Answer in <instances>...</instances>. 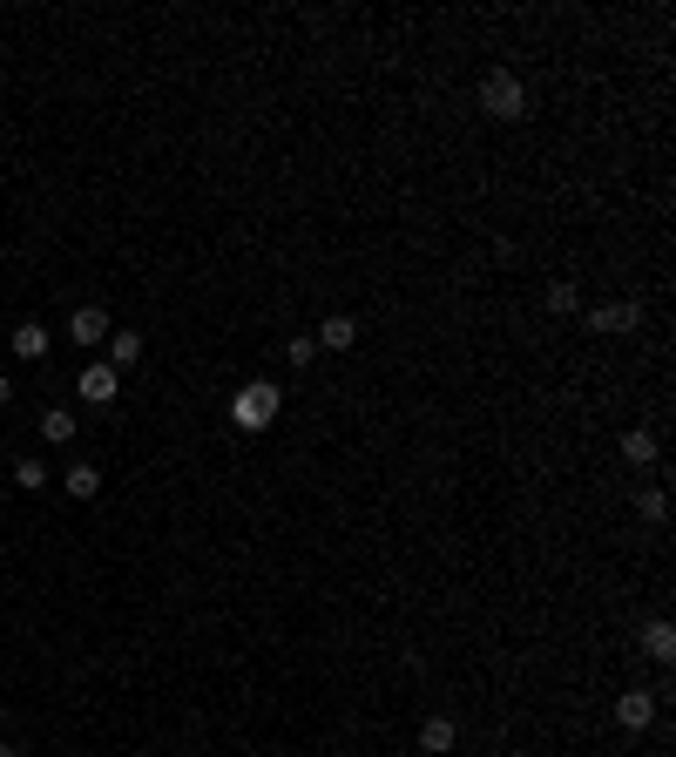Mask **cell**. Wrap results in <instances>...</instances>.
<instances>
[{
  "label": "cell",
  "mask_w": 676,
  "mask_h": 757,
  "mask_svg": "<svg viewBox=\"0 0 676 757\" xmlns=\"http://www.w3.org/2000/svg\"><path fill=\"white\" fill-rule=\"evenodd\" d=\"M278 413H284V393L271 386V379H251L244 393L230 399V420H237V433H264Z\"/></svg>",
  "instance_id": "1"
},
{
  "label": "cell",
  "mask_w": 676,
  "mask_h": 757,
  "mask_svg": "<svg viewBox=\"0 0 676 757\" xmlns=\"http://www.w3.org/2000/svg\"><path fill=\"white\" fill-rule=\"evenodd\" d=\"M480 109L494 115V122H521V115H528V88H521V75L494 68V75L480 82Z\"/></svg>",
  "instance_id": "2"
},
{
  "label": "cell",
  "mask_w": 676,
  "mask_h": 757,
  "mask_svg": "<svg viewBox=\"0 0 676 757\" xmlns=\"http://www.w3.org/2000/svg\"><path fill=\"white\" fill-rule=\"evenodd\" d=\"M75 393H82L88 406H109V399L122 393V372H115V365H102V359H88L82 372H75Z\"/></svg>",
  "instance_id": "3"
},
{
  "label": "cell",
  "mask_w": 676,
  "mask_h": 757,
  "mask_svg": "<svg viewBox=\"0 0 676 757\" xmlns=\"http://www.w3.org/2000/svg\"><path fill=\"white\" fill-rule=\"evenodd\" d=\"M636 325H643V305L636 298H616V305L589 311V332H602V338H622V332H636Z\"/></svg>",
  "instance_id": "4"
},
{
  "label": "cell",
  "mask_w": 676,
  "mask_h": 757,
  "mask_svg": "<svg viewBox=\"0 0 676 757\" xmlns=\"http://www.w3.org/2000/svg\"><path fill=\"white\" fill-rule=\"evenodd\" d=\"M109 332H115V318H109L102 305H82L75 318H68V338H75V345H88V352H95V345H102Z\"/></svg>",
  "instance_id": "5"
},
{
  "label": "cell",
  "mask_w": 676,
  "mask_h": 757,
  "mask_svg": "<svg viewBox=\"0 0 676 757\" xmlns=\"http://www.w3.org/2000/svg\"><path fill=\"white\" fill-rule=\"evenodd\" d=\"M616 724L622 730H649L656 724V697H649V690H622L616 697Z\"/></svg>",
  "instance_id": "6"
},
{
  "label": "cell",
  "mask_w": 676,
  "mask_h": 757,
  "mask_svg": "<svg viewBox=\"0 0 676 757\" xmlns=\"http://www.w3.org/2000/svg\"><path fill=\"white\" fill-rule=\"evenodd\" d=\"M453 744H460V724L453 717H420V751L426 757H447Z\"/></svg>",
  "instance_id": "7"
},
{
  "label": "cell",
  "mask_w": 676,
  "mask_h": 757,
  "mask_svg": "<svg viewBox=\"0 0 676 757\" xmlns=\"http://www.w3.org/2000/svg\"><path fill=\"white\" fill-rule=\"evenodd\" d=\"M311 345H325V352H352V345H359V318L332 311V318L318 325V338H311Z\"/></svg>",
  "instance_id": "8"
},
{
  "label": "cell",
  "mask_w": 676,
  "mask_h": 757,
  "mask_svg": "<svg viewBox=\"0 0 676 757\" xmlns=\"http://www.w3.org/2000/svg\"><path fill=\"white\" fill-rule=\"evenodd\" d=\"M7 345H14V359H48V345H55V338H48V325H34V318H28V325H14V338H7Z\"/></svg>",
  "instance_id": "9"
},
{
  "label": "cell",
  "mask_w": 676,
  "mask_h": 757,
  "mask_svg": "<svg viewBox=\"0 0 676 757\" xmlns=\"http://www.w3.org/2000/svg\"><path fill=\"white\" fill-rule=\"evenodd\" d=\"M656 433H649V426H636V433H622V460H629V467H649V460H656Z\"/></svg>",
  "instance_id": "10"
},
{
  "label": "cell",
  "mask_w": 676,
  "mask_h": 757,
  "mask_svg": "<svg viewBox=\"0 0 676 757\" xmlns=\"http://www.w3.org/2000/svg\"><path fill=\"white\" fill-rule=\"evenodd\" d=\"M643 656H656V663H670V656H676V629H670L663 616L643 629Z\"/></svg>",
  "instance_id": "11"
},
{
  "label": "cell",
  "mask_w": 676,
  "mask_h": 757,
  "mask_svg": "<svg viewBox=\"0 0 676 757\" xmlns=\"http://www.w3.org/2000/svg\"><path fill=\"white\" fill-rule=\"evenodd\" d=\"M142 359V332H109V365L122 372V365Z\"/></svg>",
  "instance_id": "12"
},
{
  "label": "cell",
  "mask_w": 676,
  "mask_h": 757,
  "mask_svg": "<svg viewBox=\"0 0 676 757\" xmlns=\"http://www.w3.org/2000/svg\"><path fill=\"white\" fill-rule=\"evenodd\" d=\"M68 494H75V501H95V494H102V474H95L88 460H75V467H68Z\"/></svg>",
  "instance_id": "13"
},
{
  "label": "cell",
  "mask_w": 676,
  "mask_h": 757,
  "mask_svg": "<svg viewBox=\"0 0 676 757\" xmlns=\"http://www.w3.org/2000/svg\"><path fill=\"white\" fill-rule=\"evenodd\" d=\"M41 440H48V447H68V440H75V413H48V420H41Z\"/></svg>",
  "instance_id": "14"
},
{
  "label": "cell",
  "mask_w": 676,
  "mask_h": 757,
  "mask_svg": "<svg viewBox=\"0 0 676 757\" xmlns=\"http://www.w3.org/2000/svg\"><path fill=\"white\" fill-rule=\"evenodd\" d=\"M548 311H555V318H568V311H582V291H575L568 278H555V284H548Z\"/></svg>",
  "instance_id": "15"
},
{
  "label": "cell",
  "mask_w": 676,
  "mask_h": 757,
  "mask_svg": "<svg viewBox=\"0 0 676 757\" xmlns=\"http://www.w3.org/2000/svg\"><path fill=\"white\" fill-rule=\"evenodd\" d=\"M14 487H28V494H41V487H48V467H41V460H14Z\"/></svg>",
  "instance_id": "16"
},
{
  "label": "cell",
  "mask_w": 676,
  "mask_h": 757,
  "mask_svg": "<svg viewBox=\"0 0 676 757\" xmlns=\"http://www.w3.org/2000/svg\"><path fill=\"white\" fill-rule=\"evenodd\" d=\"M636 507H643V521H663V514H670V501H663V487H643V494H636Z\"/></svg>",
  "instance_id": "17"
},
{
  "label": "cell",
  "mask_w": 676,
  "mask_h": 757,
  "mask_svg": "<svg viewBox=\"0 0 676 757\" xmlns=\"http://www.w3.org/2000/svg\"><path fill=\"white\" fill-rule=\"evenodd\" d=\"M284 359H291V365H311V338L298 332V338H291V345H284Z\"/></svg>",
  "instance_id": "18"
},
{
  "label": "cell",
  "mask_w": 676,
  "mask_h": 757,
  "mask_svg": "<svg viewBox=\"0 0 676 757\" xmlns=\"http://www.w3.org/2000/svg\"><path fill=\"white\" fill-rule=\"evenodd\" d=\"M7 399H14V379H7V372H0V406H7Z\"/></svg>",
  "instance_id": "19"
},
{
  "label": "cell",
  "mask_w": 676,
  "mask_h": 757,
  "mask_svg": "<svg viewBox=\"0 0 676 757\" xmlns=\"http://www.w3.org/2000/svg\"><path fill=\"white\" fill-rule=\"evenodd\" d=\"M0 757H21V751H14V744H0Z\"/></svg>",
  "instance_id": "20"
},
{
  "label": "cell",
  "mask_w": 676,
  "mask_h": 757,
  "mask_svg": "<svg viewBox=\"0 0 676 757\" xmlns=\"http://www.w3.org/2000/svg\"><path fill=\"white\" fill-rule=\"evenodd\" d=\"M0 730H7V710H0Z\"/></svg>",
  "instance_id": "21"
}]
</instances>
